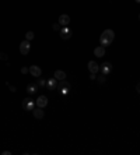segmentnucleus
Instances as JSON below:
<instances>
[{"instance_id": "1", "label": "nucleus", "mask_w": 140, "mask_h": 155, "mask_svg": "<svg viewBox=\"0 0 140 155\" xmlns=\"http://www.w3.org/2000/svg\"><path fill=\"white\" fill-rule=\"evenodd\" d=\"M114 39H115V32L112 30H105L99 36V43H101V46L107 48L114 42Z\"/></svg>"}, {"instance_id": "2", "label": "nucleus", "mask_w": 140, "mask_h": 155, "mask_svg": "<svg viewBox=\"0 0 140 155\" xmlns=\"http://www.w3.org/2000/svg\"><path fill=\"white\" fill-rule=\"evenodd\" d=\"M22 108H24L25 111L32 112L34 109H35V101L31 99V98H24V99H22Z\"/></svg>"}, {"instance_id": "3", "label": "nucleus", "mask_w": 140, "mask_h": 155, "mask_svg": "<svg viewBox=\"0 0 140 155\" xmlns=\"http://www.w3.org/2000/svg\"><path fill=\"white\" fill-rule=\"evenodd\" d=\"M30 49H31V43H30V41H22L21 43H20V53L21 55H24V56H27L28 53H30Z\"/></svg>"}, {"instance_id": "4", "label": "nucleus", "mask_w": 140, "mask_h": 155, "mask_svg": "<svg viewBox=\"0 0 140 155\" xmlns=\"http://www.w3.org/2000/svg\"><path fill=\"white\" fill-rule=\"evenodd\" d=\"M57 90H59V91H62L63 94L69 92V91H70V84L67 83L66 80H60V81L57 83Z\"/></svg>"}, {"instance_id": "5", "label": "nucleus", "mask_w": 140, "mask_h": 155, "mask_svg": "<svg viewBox=\"0 0 140 155\" xmlns=\"http://www.w3.org/2000/svg\"><path fill=\"white\" fill-rule=\"evenodd\" d=\"M59 35H60L62 39H69V38H72V30H69L67 27H63L59 31Z\"/></svg>"}, {"instance_id": "6", "label": "nucleus", "mask_w": 140, "mask_h": 155, "mask_svg": "<svg viewBox=\"0 0 140 155\" xmlns=\"http://www.w3.org/2000/svg\"><path fill=\"white\" fill-rule=\"evenodd\" d=\"M30 73H31V75H32V77L39 78V77H41V74H42V70H41V67H39V66H31V67H30Z\"/></svg>"}, {"instance_id": "7", "label": "nucleus", "mask_w": 140, "mask_h": 155, "mask_svg": "<svg viewBox=\"0 0 140 155\" xmlns=\"http://www.w3.org/2000/svg\"><path fill=\"white\" fill-rule=\"evenodd\" d=\"M101 71H102V74H104V75H108L109 73L112 71V64H111L109 62L102 63V64H101Z\"/></svg>"}, {"instance_id": "8", "label": "nucleus", "mask_w": 140, "mask_h": 155, "mask_svg": "<svg viewBox=\"0 0 140 155\" xmlns=\"http://www.w3.org/2000/svg\"><path fill=\"white\" fill-rule=\"evenodd\" d=\"M35 105H37L38 108H45V106L48 105V98H46L45 95H41V96H38V99H37Z\"/></svg>"}, {"instance_id": "9", "label": "nucleus", "mask_w": 140, "mask_h": 155, "mask_svg": "<svg viewBox=\"0 0 140 155\" xmlns=\"http://www.w3.org/2000/svg\"><path fill=\"white\" fill-rule=\"evenodd\" d=\"M59 24H60L62 27H67V25L70 24V17H69L67 14H62V16L59 17Z\"/></svg>"}, {"instance_id": "10", "label": "nucleus", "mask_w": 140, "mask_h": 155, "mask_svg": "<svg viewBox=\"0 0 140 155\" xmlns=\"http://www.w3.org/2000/svg\"><path fill=\"white\" fill-rule=\"evenodd\" d=\"M46 87H48V90H57V80L56 78H49L48 80V83H46Z\"/></svg>"}, {"instance_id": "11", "label": "nucleus", "mask_w": 140, "mask_h": 155, "mask_svg": "<svg viewBox=\"0 0 140 155\" xmlns=\"http://www.w3.org/2000/svg\"><path fill=\"white\" fill-rule=\"evenodd\" d=\"M32 115H34V117H35V119H42L43 116H45L42 108H38V106H37V108L32 111Z\"/></svg>"}, {"instance_id": "12", "label": "nucleus", "mask_w": 140, "mask_h": 155, "mask_svg": "<svg viewBox=\"0 0 140 155\" xmlns=\"http://www.w3.org/2000/svg\"><path fill=\"white\" fill-rule=\"evenodd\" d=\"M94 55H95L97 57H104V56H105V48H104V46H97V48L94 49Z\"/></svg>"}, {"instance_id": "13", "label": "nucleus", "mask_w": 140, "mask_h": 155, "mask_svg": "<svg viewBox=\"0 0 140 155\" xmlns=\"http://www.w3.org/2000/svg\"><path fill=\"white\" fill-rule=\"evenodd\" d=\"M88 70H90V73H94V74H95V73L99 70V67H98L97 63L91 60V62H88Z\"/></svg>"}, {"instance_id": "14", "label": "nucleus", "mask_w": 140, "mask_h": 155, "mask_svg": "<svg viewBox=\"0 0 140 155\" xmlns=\"http://www.w3.org/2000/svg\"><path fill=\"white\" fill-rule=\"evenodd\" d=\"M38 85L37 84H30V85H27V92L30 94V95H32V94H35L37 91H38Z\"/></svg>"}, {"instance_id": "15", "label": "nucleus", "mask_w": 140, "mask_h": 155, "mask_svg": "<svg viewBox=\"0 0 140 155\" xmlns=\"http://www.w3.org/2000/svg\"><path fill=\"white\" fill-rule=\"evenodd\" d=\"M55 78H56V80H59V81H60V80H65V78H66V73L63 71V70H56V71H55Z\"/></svg>"}, {"instance_id": "16", "label": "nucleus", "mask_w": 140, "mask_h": 155, "mask_svg": "<svg viewBox=\"0 0 140 155\" xmlns=\"http://www.w3.org/2000/svg\"><path fill=\"white\" fill-rule=\"evenodd\" d=\"M37 85H38L39 88H43V87H46V81H45L43 78H39V80L37 81Z\"/></svg>"}, {"instance_id": "17", "label": "nucleus", "mask_w": 140, "mask_h": 155, "mask_svg": "<svg viewBox=\"0 0 140 155\" xmlns=\"http://www.w3.org/2000/svg\"><path fill=\"white\" fill-rule=\"evenodd\" d=\"M25 39H27V41H32L34 39V32L32 31L27 32V34H25Z\"/></svg>"}, {"instance_id": "18", "label": "nucleus", "mask_w": 140, "mask_h": 155, "mask_svg": "<svg viewBox=\"0 0 140 155\" xmlns=\"http://www.w3.org/2000/svg\"><path fill=\"white\" fill-rule=\"evenodd\" d=\"M53 30H56V31L59 30V31H60V30H62V25H60V24H53Z\"/></svg>"}, {"instance_id": "19", "label": "nucleus", "mask_w": 140, "mask_h": 155, "mask_svg": "<svg viewBox=\"0 0 140 155\" xmlns=\"http://www.w3.org/2000/svg\"><path fill=\"white\" fill-rule=\"evenodd\" d=\"M98 83H105V75L104 74L101 77H98Z\"/></svg>"}, {"instance_id": "20", "label": "nucleus", "mask_w": 140, "mask_h": 155, "mask_svg": "<svg viewBox=\"0 0 140 155\" xmlns=\"http://www.w3.org/2000/svg\"><path fill=\"white\" fill-rule=\"evenodd\" d=\"M0 59H3V60H7V55H6V53H0Z\"/></svg>"}, {"instance_id": "21", "label": "nucleus", "mask_w": 140, "mask_h": 155, "mask_svg": "<svg viewBox=\"0 0 140 155\" xmlns=\"http://www.w3.org/2000/svg\"><path fill=\"white\" fill-rule=\"evenodd\" d=\"M28 71H30V69H27V67H22V69H21V73H22V74H27Z\"/></svg>"}, {"instance_id": "22", "label": "nucleus", "mask_w": 140, "mask_h": 155, "mask_svg": "<svg viewBox=\"0 0 140 155\" xmlns=\"http://www.w3.org/2000/svg\"><path fill=\"white\" fill-rule=\"evenodd\" d=\"M7 85L10 87V91H11V92H16V87H11V85H10L9 83H7Z\"/></svg>"}, {"instance_id": "23", "label": "nucleus", "mask_w": 140, "mask_h": 155, "mask_svg": "<svg viewBox=\"0 0 140 155\" xmlns=\"http://www.w3.org/2000/svg\"><path fill=\"white\" fill-rule=\"evenodd\" d=\"M90 78H91V80H95L97 77H95V74H94V73H91V74H90Z\"/></svg>"}, {"instance_id": "24", "label": "nucleus", "mask_w": 140, "mask_h": 155, "mask_svg": "<svg viewBox=\"0 0 140 155\" xmlns=\"http://www.w3.org/2000/svg\"><path fill=\"white\" fill-rule=\"evenodd\" d=\"M3 155H11L10 151H3Z\"/></svg>"}, {"instance_id": "25", "label": "nucleus", "mask_w": 140, "mask_h": 155, "mask_svg": "<svg viewBox=\"0 0 140 155\" xmlns=\"http://www.w3.org/2000/svg\"><path fill=\"white\" fill-rule=\"evenodd\" d=\"M136 90H137V92H139V94H140V83H139V84H137V85H136Z\"/></svg>"}, {"instance_id": "26", "label": "nucleus", "mask_w": 140, "mask_h": 155, "mask_svg": "<svg viewBox=\"0 0 140 155\" xmlns=\"http://www.w3.org/2000/svg\"><path fill=\"white\" fill-rule=\"evenodd\" d=\"M135 1H136V3H140V0H135Z\"/></svg>"}, {"instance_id": "27", "label": "nucleus", "mask_w": 140, "mask_h": 155, "mask_svg": "<svg viewBox=\"0 0 140 155\" xmlns=\"http://www.w3.org/2000/svg\"><path fill=\"white\" fill-rule=\"evenodd\" d=\"M139 20H140V14H139Z\"/></svg>"}]
</instances>
